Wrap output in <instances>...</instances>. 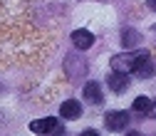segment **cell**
Here are the masks:
<instances>
[{
  "label": "cell",
  "mask_w": 156,
  "mask_h": 136,
  "mask_svg": "<svg viewBox=\"0 0 156 136\" xmlns=\"http://www.w3.org/2000/svg\"><path fill=\"white\" fill-rule=\"evenodd\" d=\"M122 42H124L126 47H134V45L141 42V37H139V32H134V30H124V32H122Z\"/></svg>",
  "instance_id": "30bf717a"
},
{
  "label": "cell",
  "mask_w": 156,
  "mask_h": 136,
  "mask_svg": "<svg viewBox=\"0 0 156 136\" xmlns=\"http://www.w3.org/2000/svg\"><path fill=\"white\" fill-rule=\"evenodd\" d=\"M84 102L89 104H102V87L97 82H87L84 84Z\"/></svg>",
  "instance_id": "5b68a950"
},
{
  "label": "cell",
  "mask_w": 156,
  "mask_h": 136,
  "mask_svg": "<svg viewBox=\"0 0 156 136\" xmlns=\"http://www.w3.org/2000/svg\"><path fill=\"white\" fill-rule=\"evenodd\" d=\"M134 111L149 114L151 111V99H149V96H136V99H134Z\"/></svg>",
  "instance_id": "9c48e42d"
},
{
  "label": "cell",
  "mask_w": 156,
  "mask_h": 136,
  "mask_svg": "<svg viewBox=\"0 0 156 136\" xmlns=\"http://www.w3.org/2000/svg\"><path fill=\"white\" fill-rule=\"evenodd\" d=\"M72 45H74L77 50H89V47L94 45V35H92L89 30H74V32H72Z\"/></svg>",
  "instance_id": "277c9868"
},
{
  "label": "cell",
  "mask_w": 156,
  "mask_h": 136,
  "mask_svg": "<svg viewBox=\"0 0 156 136\" xmlns=\"http://www.w3.org/2000/svg\"><path fill=\"white\" fill-rule=\"evenodd\" d=\"M104 124L109 131H124L129 126V114L126 111H109L104 116Z\"/></svg>",
  "instance_id": "3957f363"
},
{
  "label": "cell",
  "mask_w": 156,
  "mask_h": 136,
  "mask_svg": "<svg viewBox=\"0 0 156 136\" xmlns=\"http://www.w3.org/2000/svg\"><path fill=\"white\" fill-rule=\"evenodd\" d=\"M30 129H32L35 134H62V131H65V126H62V124H57V119H55V116L35 119V121L30 124Z\"/></svg>",
  "instance_id": "7a4b0ae2"
},
{
  "label": "cell",
  "mask_w": 156,
  "mask_h": 136,
  "mask_svg": "<svg viewBox=\"0 0 156 136\" xmlns=\"http://www.w3.org/2000/svg\"><path fill=\"white\" fill-rule=\"evenodd\" d=\"M144 57H149V52H124V54H114L112 57V67L114 72H134V67L139 65Z\"/></svg>",
  "instance_id": "6da1fadb"
},
{
  "label": "cell",
  "mask_w": 156,
  "mask_h": 136,
  "mask_svg": "<svg viewBox=\"0 0 156 136\" xmlns=\"http://www.w3.org/2000/svg\"><path fill=\"white\" fill-rule=\"evenodd\" d=\"M146 3H149V8H151V10H156V0H146Z\"/></svg>",
  "instance_id": "8fae6325"
},
{
  "label": "cell",
  "mask_w": 156,
  "mask_h": 136,
  "mask_svg": "<svg viewBox=\"0 0 156 136\" xmlns=\"http://www.w3.org/2000/svg\"><path fill=\"white\" fill-rule=\"evenodd\" d=\"M134 72L139 74V77H144V79H149V77H154L156 74V67H154V62H151V57H144V60L134 67Z\"/></svg>",
  "instance_id": "ba28073f"
},
{
  "label": "cell",
  "mask_w": 156,
  "mask_h": 136,
  "mask_svg": "<svg viewBox=\"0 0 156 136\" xmlns=\"http://www.w3.org/2000/svg\"><path fill=\"white\" fill-rule=\"evenodd\" d=\"M60 114L65 116V119H80V114H82V104H80V102H74V99H67V102L60 106Z\"/></svg>",
  "instance_id": "8992f818"
},
{
  "label": "cell",
  "mask_w": 156,
  "mask_h": 136,
  "mask_svg": "<svg viewBox=\"0 0 156 136\" xmlns=\"http://www.w3.org/2000/svg\"><path fill=\"white\" fill-rule=\"evenodd\" d=\"M109 87H112V92H124L129 87V74L126 72H114L109 77Z\"/></svg>",
  "instance_id": "52a82bcc"
},
{
  "label": "cell",
  "mask_w": 156,
  "mask_h": 136,
  "mask_svg": "<svg viewBox=\"0 0 156 136\" xmlns=\"http://www.w3.org/2000/svg\"><path fill=\"white\" fill-rule=\"evenodd\" d=\"M149 114H156V104H151V111Z\"/></svg>",
  "instance_id": "7c38bea8"
}]
</instances>
